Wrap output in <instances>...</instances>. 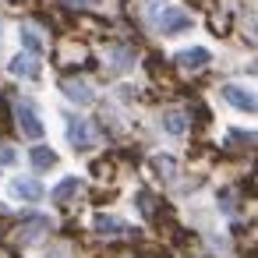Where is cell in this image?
Instances as JSON below:
<instances>
[{
    "instance_id": "2e32d148",
    "label": "cell",
    "mask_w": 258,
    "mask_h": 258,
    "mask_svg": "<svg viewBox=\"0 0 258 258\" xmlns=\"http://www.w3.org/2000/svg\"><path fill=\"white\" fill-rule=\"evenodd\" d=\"M110 64H117V68H131V64H135V50H127V46H113V50H110Z\"/></svg>"
},
{
    "instance_id": "e0dca14e",
    "label": "cell",
    "mask_w": 258,
    "mask_h": 258,
    "mask_svg": "<svg viewBox=\"0 0 258 258\" xmlns=\"http://www.w3.org/2000/svg\"><path fill=\"white\" fill-rule=\"evenodd\" d=\"M15 163H18V152L8 149V145H0V170H4V166H15Z\"/></svg>"
},
{
    "instance_id": "ac0fdd59",
    "label": "cell",
    "mask_w": 258,
    "mask_h": 258,
    "mask_svg": "<svg viewBox=\"0 0 258 258\" xmlns=\"http://www.w3.org/2000/svg\"><path fill=\"white\" fill-rule=\"evenodd\" d=\"M46 258H71L68 251H53V254H46Z\"/></svg>"
},
{
    "instance_id": "5bb4252c",
    "label": "cell",
    "mask_w": 258,
    "mask_h": 258,
    "mask_svg": "<svg viewBox=\"0 0 258 258\" xmlns=\"http://www.w3.org/2000/svg\"><path fill=\"white\" fill-rule=\"evenodd\" d=\"M92 226H96L99 233H124V230H127V223L117 219V216H110V212H99V216L92 219Z\"/></svg>"
},
{
    "instance_id": "9c48e42d",
    "label": "cell",
    "mask_w": 258,
    "mask_h": 258,
    "mask_svg": "<svg viewBox=\"0 0 258 258\" xmlns=\"http://www.w3.org/2000/svg\"><path fill=\"white\" fill-rule=\"evenodd\" d=\"M173 60H177V68L195 71V68H205V64L212 60V53H209L205 46H184V50H177V53H173Z\"/></svg>"
},
{
    "instance_id": "9a60e30c",
    "label": "cell",
    "mask_w": 258,
    "mask_h": 258,
    "mask_svg": "<svg viewBox=\"0 0 258 258\" xmlns=\"http://www.w3.org/2000/svg\"><path fill=\"white\" fill-rule=\"evenodd\" d=\"M149 163H152V173H156V177H163V180H173V177H177L173 156H152Z\"/></svg>"
},
{
    "instance_id": "52a82bcc",
    "label": "cell",
    "mask_w": 258,
    "mask_h": 258,
    "mask_svg": "<svg viewBox=\"0 0 258 258\" xmlns=\"http://www.w3.org/2000/svg\"><path fill=\"white\" fill-rule=\"evenodd\" d=\"M18 39H22V46H25L29 57H43V50H46V36H43L32 22H22V25H18Z\"/></svg>"
},
{
    "instance_id": "7a4b0ae2",
    "label": "cell",
    "mask_w": 258,
    "mask_h": 258,
    "mask_svg": "<svg viewBox=\"0 0 258 258\" xmlns=\"http://www.w3.org/2000/svg\"><path fill=\"white\" fill-rule=\"evenodd\" d=\"M15 120H18V131H22L25 138H32V142H39V138L46 135V124H43L39 110H36L29 99H18V103H15Z\"/></svg>"
},
{
    "instance_id": "30bf717a",
    "label": "cell",
    "mask_w": 258,
    "mask_h": 258,
    "mask_svg": "<svg viewBox=\"0 0 258 258\" xmlns=\"http://www.w3.org/2000/svg\"><path fill=\"white\" fill-rule=\"evenodd\" d=\"M50 226H53V223H50L46 216H36L32 223H25V226H22V230L15 233V240H22V244H32V240H39V237H43V233H46Z\"/></svg>"
},
{
    "instance_id": "3957f363",
    "label": "cell",
    "mask_w": 258,
    "mask_h": 258,
    "mask_svg": "<svg viewBox=\"0 0 258 258\" xmlns=\"http://www.w3.org/2000/svg\"><path fill=\"white\" fill-rule=\"evenodd\" d=\"M96 142H99V135H96L92 120H85V117H71L68 120V145L75 152H89V149H96Z\"/></svg>"
},
{
    "instance_id": "8992f818",
    "label": "cell",
    "mask_w": 258,
    "mask_h": 258,
    "mask_svg": "<svg viewBox=\"0 0 258 258\" xmlns=\"http://www.w3.org/2000/svg\"><path fill=\"white\" fill-rule=\"evenodd\" d=\"M219 96H223V103H230V110L254 113V92L251 89H244V85H223Z\"/></svg>"
},
{
    "instance_id": "7c38bea8",
    "label": "cell",
    "mask_w": 258,
    "mask_h": 258,
    "mask_svg": "<svg viewBox=\"0 0 258 258\" xmlns=\"http://www.w3.org/2000/svg\"><path fill=\"white\" fill-rule=\"evenodd\" d=\"M163 131L173 135V138H180V135L187 131V113H184V110H166V113H163Z\"/></svg>"
},
{
    "instance_id": "ba28073f",
    "label": "cell",
    "mask_w": 258,
    "mask_h": 258,
    "mask_svg": "<svg viewBox=\"0 0 258 258\" xmlns=\"http://www.w3.org/2000/svg\"><path fill=\"white\" fill-rule=\"evenodd\" d=\"M60 92H64L75 106H89V103H92V96H96V92H92V85H89V82H82V78H64V82H60Z\"/></svg>"
},
{
    "instance_id": "4fadbf2b",
    "label": "cell",
    "mask_w": 258,
    "mask_h": 258,
    "mask_svg": "<svg viewBox=\"0 0 258 258\" xmlns=\"http://www.w3.org/2000/svg\"><path fill=\"white\" fill-rule=\"evenodd\" d=\"M82 187H85V180L71 173V177H64V180H60V184L53 187V202H71V198H75V195H78Z\"/></svg>"
},
{
    "instance_id": "8fae6325",
    "label": "cell",
    "mask_w": 258,
    "mask_h": 258,
    "mask_svg": "<svg viewBox=\"0 0 258 258\" xmlns=\"http://www.w3.org/2000/svg\"><path fill=\"white\" fill-rule=\"evenodd\" d=\"M29 159H32V166L43 173V170H53L57 163H60V156L50 149V145H32V152H29Z\"/></svg>"
},
{
    "instance_id": "277c9868",
    "label": "cell",
    "mask_w": 258,
    "mask_h": 258,
    "mask_svg": "<svg viewBox=\"0 0 258 258\" xmlns=\"http://www.w3.org/2000/svg\"><path fill=\"white\" fill-rule=\"evenodd\" d=\"M8 195H11L15 202H29V205H36V202H43L46 187H43L36 177H11V180H8Z\"/></svg>"
},
{
    "instance_id": "5b68a950",
    "label": "cell",
    "mask_w": 258,
    "mask_h": 258,
    "mask_svg": "<svg viewBox=\"0 0 258 258\" xmlns=\"http://www.w3.org/2000/svg\"><path fill=\"white\" fill-rule=\"evenodd\" d=\"M8 71H11L15 78H25V82H39V75H43V64H39V57H29V53H15V57L8 60Z\"/></svg>"
},
{
    "instance_id": "6da1fadb",
    "label": "cell",
    "mask_w": 258,
    "mask_h": 258,
    "mask_svg": "<svg viewBox=\"0 0 258 258\" xmlns=\"http://www.w3.org/2000/svg\"><path fill=\"white\" fill-rule=\"evenodd\" d=\"M191 25H195L191 11H187V8H177V4L163 8V11H159V18H156V29H159V36H180V32H187Z\"/></svg>"
}]
</instances>
